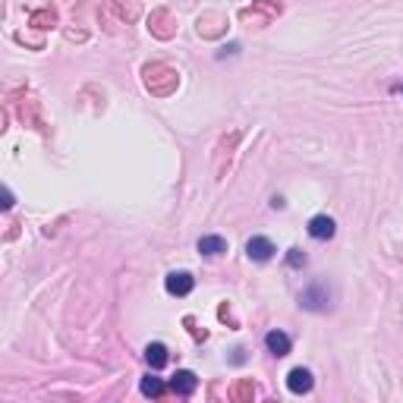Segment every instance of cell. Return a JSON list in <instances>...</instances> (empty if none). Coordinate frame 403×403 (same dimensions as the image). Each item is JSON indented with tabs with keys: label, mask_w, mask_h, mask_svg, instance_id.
<instances>
[{
	"label": "cell",
	"mask_w": 403,
	"mask_h": 403,
	"mask_svg": "<svg viewBox=\"0 0 403 403\" xmlns=\"http://www.w3.org/2000/svg\"><path fill=\"white\" fill-rule=\"evenodd\" d=\"M328 299H331V290H328L325 283H312V287H306V290L299 293V306L309 312L328 309Z\"/></svg>",
	"instance_id": "1"
},
{
	"label": "cell",
	"mask_w": 403,
	"mask_h": 403,
	"mask_svg": "<svg viewBox=\"0 0 403 403\" xmlns=\"http://www.w3.org/2000/svg\"><path fill=\"white\" fill-rule=\"evenodd\" d=\"M164 287H167L170 297H189L192 287H196V277H192L189 271H170Z\"/></svg>",
	"instance_id": "2"
},
{
	"label": "cell",
	"mask_w": 403,
	"mask_h": 403,
	"mask_svg": "<svg viewBox=\"0 0 403 403\" xmlns=\"http://www.w3.org/2000/svg\"><path fill=\"white\" fill-rule=\"evenodd\" d=\"M306 230H309L312 240H331V236L337 234V224H334V218H328V214H315Z\"/></svg>",
	"instance_id": "3"
},
{
	"label": "cell",
	"mask_w": 403,
	"mask_h": 403,
	"mask_svg": "<svg viewBox=\"0 0 403 403\" xmlns=\"http://www.w3.org/2000/svg\"><path fill=\"white\" fill-rule=\"evenodd\" d=\"M274 243L268 240V236H252V240L246 243V255L252 259V262H268L271 255H274Z\"/></svg>",
	"instance_id": "4"
},
{
	"label": "cell",
	"mask_w": 403,
	"mask_h": 403,
	"mask_svg": "<svg viewBox=\"0 0 403 403\" xmlns=\"http://www.w3.org/2000/svg\"><path fill=\"white\" fill-rule=\"evenodd\" d=\"M196 388H198V378H196V372H189V368H180L177 375L170 378V391L180 394V397L196 394Z\"/></svg>",
	"instance_id": "5"
},
{
	"label": "cell",
	"mask_w": 403,
	"mask_h": 403,
	"mask_svg": "<svg viewBox=\"0 0 403 403\" xmlns=\"http://www.w3.org/2000/svg\"><path fill=\"white\" fill-rule=\"evenodd\" d=\"M312 384H315V378H312L309 368H293L290 375H287V388H290V394H309Z\"/></svg>",
	"instance_id": "6"
},
{
	"label": "cell",
	"mask_w": 403,
	"mask_h": 403,
	"mask_svg": "<svg viewBox=\"0 0 403 403\" xmlns=\"http://www.w3.org/2000/svg\"><path fill=\"white\" fill-rule=\"evenodd\" d=\"M265 347H268L271 356H287L293 350V340L290 334H283V331H268L265 334Z\"/></svg>",
	"instance_id": "7"
},
{
	"label": "cell",
	"mask_w": 403,
	"mask_h": 403,
	"mask_svg": "<svg viewBox=\"0 0 403 403\" xmlns=\"http://www.w3.org/2000/svg\"><path fill=\"white\" fill-rule=\"evenodd\" d=\"M145 362H149L151 368H164L167 366V347H164V344H149V347H145Z\"/></svg>",
	"instance_id": "8"
},
{
	"label": "cell",
	"mask_w": 403,
	"mask_h": 403,
	"mask_svg": "<svg viewBox=\"0 0 403 403\" xmlns=\"http://www.w3.org/2000/svg\"><path fill=\"white\" fill-rule=\"evenodd\" d=\"M198 252L202 255H221V252H227V240L224 236H202V240H198Z\"/></svg>",
	"instance_id": "9"
},
{
	"label": "cell",
	"mask_w": 403,
	"mask_h": 403,
	"mask_svg": "<svg viewBox=\"0 0 403 403\" xmlns=\"http://www.w3.org/2000/svg\"><path fill=\"white\" fill-rule=\"evenodd\" d=\"M142 394L145 397H161L164 394V382L161 378H155V375H145L142 378Z\"/></svg>",
	"instance_id": "10"
},
{
	"label": "cell",
	"mask_w": 403,
	"mask_h": 403,
	"mask_svg": "<svg viewBox=\"0 0 403 403\" xmlns=\"http://www.w3.org/2000/svg\"><path fill=\"white\" fill-rule=\"evenodd\" d=\"M287 262H290V268H303V265H306V252H303V249H290V252H287Z\"/></svg>",
	"instance_id": "11"
},
{
	"label": "cell",
	"mask_w": 403,
	"mask_h": 403,
	"mask_svg": "<svg viewBox=\"0 0 403 403\" xmlns=\"http://www.w3.org/2000/svg\"><path fill=\"white\" fill-rule=\"evenodd\" d=\"M3 208H13V192L3 189Z\"/></svg>",
	"instance_id": "12"
}]
</instances>
